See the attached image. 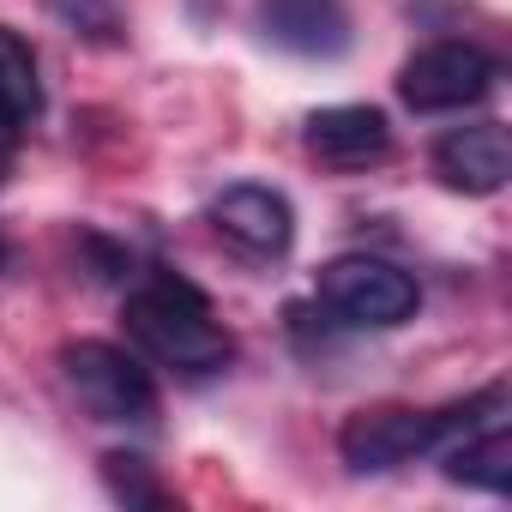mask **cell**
<instances>
[{"label": "cell", "instance_id": "6da1fadb", "mask_svg": "<svg viewBox=\"0 0 512 512\" xmlns=\"http://www.w3.org/2000/svg\"><path fill=\"white\" fill-rule=\"evenodd\" d=\"M127 338L175 374H217L235 356V338L211 314L205 290L187 284L181 272H151L127 296Z\"/></svg>", "mask_w": 512, "mask_h": 512}, {"label": "cell", "instance_id": "7a4b0ae2", "mask_svg": "<svg viewBox=\"0 0 512 512\" xmlns=\"http://www.w3.org/2000/svg\"><path fill=\"white\" fill-rule=\"evenodd\" d=\"M506 410V392L488 386L464 404H446V410H404V404H374V410H356L338 434V452L356 476H380V470H398L422 452H440L464 434L482 428V416Z\"/></svg>", "mask_w": 512, "mask_h": 512}, {"label": "cell", "instance_id": "3957f363", "mask_svg": "<svg viewBox=\"0 0 512 512\" xmlns=\"http://www.w3.org/2000/svg\"><path fill=\"white\" fill-rule=\"evenodd\" d=\"M61 374L67 386L79 392V404L97 416V422H151L157 416V386H151V368L109 344V338H79L61 350Z\"/></svg>", "mask_w": 512, "mask_h": 512}, {"label": "cell", "instance_id": "277c9868", "mask_svg": "<svg viewBox=\"0 0 512 512\" xmlns=\"http://www.w3.org/2000/svg\"><path fill=\"white\" fill-rule=\"evenodd\" d=\"M320 302H326L338 320H350V326L386 332V326H404V320L416 314L422 290H416V278H410L404 266H392V260H374V253H344V260H332V266L320 272Z\"/></svg>", "mask_w": 512, "mask_h": 512}, {"label": "cell", "instance_id": "5b68a950", "mask_svg": "<svg viewBox=\"0 0 512 512\" xmlns=\"http://www.w3.org/2000/svg\"><path fill=\"white\" fill-rule=\"evenodd\" d=\"M500 67L488 49L476 43H428L404 61L398 73V97L416 109V115H452V109H476L488 91H494Z\"/></svg>", "mask_w": 512, "mask_h": 512}, {"label": "cell", "instance_id": "8992f818", "mask_svg": "<svg viewBox=\"0 0 512 512\" xmlns=\"http://www.w3.org/2000/svg\"><path fill=\"white\" fill-rule=\"evenodd\" d=\"M211 223L229 247H241L247 260H284L296 241V211L278 187L266 181H235L211 199Z\"/></svg>", "mask_w": 512, "mask_h": 512}, {"label": "cell", "instance_id": "52a82bcc", "mask_svg": "<svg viewBox=\"0 0 512 512\" xmlns=\"http://www.w3.org/2000/svg\"><path fill=\"white\" fill-rule=\"evenodd\" d=\"M308 151L326 163V169H374L392 157V121L374 109V103H332V109H314L308 127H302Z\"/></svg>", "mask_w": 512, "mask_h": 512}, {"label": "cell", "instance_id": "ba28073f", "mask_svg": "<svg viewBox=\"0 0 512 512\" xmlns=\"http://www.w3.org/2000/svg\"><path fill=\"white\" fill-rule=\"evenodd\" d=\"M434 175L452 187V193H500L506 175H512V139L500 121H476V127H452L434 139Z\"/></svg>", "mask_w": 512, "mask_h": 512}, {"label": "cell", "instance_id": "9c48e42d", "mask_svg": "<svg viewBox=\"0 0 512 512\" xmlns=\"http://www.w3.org/2000/svg\"><path fill=\"white\" fill-rule=\"evenodd\" d=\"M272 43L296 55H344L350 49V13L344 0H266Z\"/></svg>", "mask_w": 512, "mask_h": 512}, {"label": "cell", "instance_id": "30bf717a", "mask_svg": "<svg viewBox=\"0 0 512 512\" xmlns=\"http://www.w3.org/2000/svg\"><path fill=\"white\" fill-rule=\"evenodd\" d=\"M446 476L464 482V488H482V494H506L512 488V434L500 422L464 434L446 446Z\"/></svg>", "mask_w": 512, "mask_h": 512}, {"label": "cell", "instance_id": "8fae6325", "mask_svg": "<svg viewBox=\"0 0 512 512\" xmlns=\"http://www.w3.org/2000/svg\"><path fill=\"white\" fill-rule=\"evenodd\" d=\"M0 115L13 127L37 121L43 115V79H37V55L19 31L0 25Z\"/></svg>", "mask_w": 512, "mask_h": 512}, {"label": "cell", "instance_id": "7c38bea8", "mask_svg": "<svg viewBox=\"0 0 512 512\" xmlns=\"http://www.w3.org/2000/svg\"><path fill=\"white\" fill-rule=\"evenodd\" d=\"M103 482H109V494H115L121 506H169L163 482L151 476V464H145L139 452H109V458H103Z\"/></svg>", "mask_w": 512, "mask_h": 512}, {"label": "cell", "instance_id": "4fadbf2b", "mask_svg": "<svg viewBox=\"0 0 512 512\" xmlns=\"http://www.w3.org/2000/svg\"><path fill=\"white\" fill-rule=\"evenodd\" d=\"M55 13L73 25V37H91V43H109L121 31V7H115V0H55Z\"/></svg>", "mask_w": 512, "mask_h": 512}, {"label": "cell", "instance_id": "5bb4252c", "mask_svg": "<svg viewBox=\"0 0 512 512\" xmlns=\"http://www.w3.org/2000/svg\"><path fill=\"white\" fill-rule=\"evenodd\" d=\"M13 139H19V127H13L7 115H0V157H7V151H13Z\"/></svg>", "mask_w": 512, "mask_h": 512}, {"label": "cell", "instance_id": "9a60e30c", "mask_svg": "<svg viewBox=\"0 0 512 512\" xmlns=\"http://www.w3.org/2000/svg\"><path fill=\"white\" fill-rule=\"evenodd\" d=\"M0 266H7V241H0Z\"/></svg>", "mask_w": 512, "mask_h": 512}]
</instances>
